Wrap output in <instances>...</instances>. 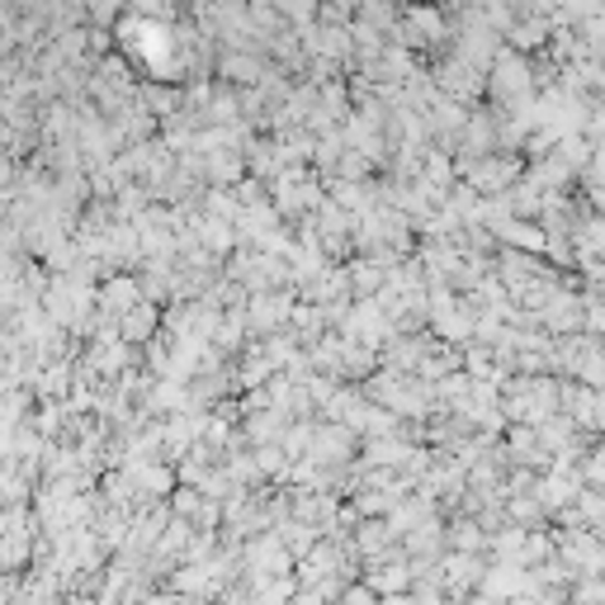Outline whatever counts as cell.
<instances>
[{"instance_id":"cell-5","label":"cell","mask_w":605,"mask_h":605,"mask_svg":"<svg viewBox=\"0 0 605 605\" xmlns=\"http://www.w3.org/2000/svg\"><path fill=\"white\" fill-rule=\"evenodd\" d=\"M246 435L256 440V449H260V445H280V435H284V411H280V407L251 411V421H246Z\"/></svg>"},{"instance_id":"cell-8","label":"cell","mask_w":605,"mask_h":605,"mask_svg":"<svg viewBox=\"0 0 605 605\" xmlns=\"http://www.w3.org/2000/svg\"><path fill=\"white\" fill-rule=\"evenodd\" d=\"M218 72H223L227 81H242V86H251V81L266 76V66H260V58H246V52H223Z\"/></svg>"},{"instance_id":"cell-7","label":"cell","mask_w":605,"mask_h":605,"mask_svg":"<svg viewBox=\"0 0 605 605\" xmlns=\"http://www.w3.org/2000/svg\"><path fill=\"white\" fill-rule=\"evenodd\" d=\"M449 544H454V554H483V548H487V530L478 526V520H454V526H449Z\"/></svg>"},{"instance_id":"cell-12","label":"cell","mask_w":605,"mask_h":605,"mask_svg":"<svg viewBox=\"0 0 605 605\" xmlns=\"http://www.w3.org/2000/svg\"><path fill=\"white\" fill-rule=\"evenodd\" d=\"M209 171L218 181H227V175H242V161L237 157H223V151H209Z\"/></svg>"},{"instance_id":"cell-3","label":"cell","mask_w":605,"mask_h":605,"mask_svg":"<svg viewBox=\"0 0 605 605\" xmlns=\"http://www.w3.org/2000/svg\"><path fill=\"white\" fill-rule=\"evenodd\" d=\"M497 242L506 246V251H520V256H530V251H544V227L540 223H520V218H511L502 232H497Z\"/></svg>"},{"instance_id":"cell-9","label":"cell","mask_w":605,"mask_h":605,"mask_svg":"<svg viewBox=\"0 0 605 605\" xmlns=\"http://www.w3.org/2000/svg\"><path fill=\"white\" fill-rule=\"evenodd\" d=\"M506 516H511L516 530H540L544 526V506L534 502V492H526V497H506Z\"/></svg>"},{"instance_id":"cell-6","label":"cell","mask_w":605,"mask_h":605,"mask_svg":"<svg viewBox=\"0 0 605 605\" xmlns=\"http://www.w3.org/2000/svg\"><path fill=\"white\" fill-rule=\"evenodd\" d=\"M388 544H393L388 520H365V526L355 530V548L369 554V558H383V554H388Z\"/></svg>"},{"instance_id":"cell-10","label":"cell","mask_w":605,"mask_h":605,"mask_svg":"<svg viewBox=\"0 0 605 605\" xmlns=\"http://www.w3.org/2000/svg\"><path fill=\"white\" fill-rule=\"evenodd\" d=\"M151 326H157V308H151V302H137L128 318H123L119 332L128 336V341H143V336H151Z\"/></svg>"},{"instance_id":"cell-14","label":"cell","mask_w":605,"mask_h":605,"mask_svg":"<svg viewBox=\"0 0 605 605\" xmlns=\"http://www.w3.org/2000/svg\"><path fill=\"white\" fill-rule=\"evenodd\" d=\"M587 133H591V137H605V100L591 104V114H587Z\"/></svg>"},{"instance_id":"cell-13","label":"cell","mask_w":605,"mask_h":605,"mask_svg":"<svg viewBox=\"0 0 605 605\" xmlns=\"http://www.w3.org/2000/svg\"><path fill=\"white\" fill-rule=\"evenodd\" d=\"M341 605H379V596L369 587H350V591H341Z\"/></svg>"},{"instance_id":"cell-1","label":"cell","mask_w":605,"mask_h":605,"mask_svg":"<svg viewBox=\"0 0 605 605\" xmlns=\"http://www.w3.org/2000/svg\"><path fill=\"white\" fill-rule=\"evenodd\" d=\"M520 166H526L520 157H483V161H473V166H464V175H469V189L497 199L520 181Z\"/></svg>"},{"instance_id":"cell-2","label":"cell","mask_w":605,"mask_h":605,"mask_svg":"<svg viewBox=\"0 0 605 605\" xmlns=\"http://www.w3.org/2000/svg\"><path fill=\"white\" fill-rule=\"evenodd\" d=\"M294 318V302L288 294H256L246 302V322H251V332H274V326H284Z\"/></svg>"},{"instance_id":"cell-4","label":"cell","mask_w":605,"mask_h":605,"mask_svg":"<svg viewBox=\"0 0 605 605\" xmlns=\"http://www.w3.org/2000/svg\"><path fill=\"white\" fill-rule=\"evenodd\" d=\"M251 568H256V577L260 572H266V577H284L288 572V548L280 540H256L251 544Z\"/></svg>"},{"instance_id":"cell-11","label":"cell","mask_w":605,"mask_h":605,"mask_svg":"<svg viewBox=\"0 0 605 605\" xmlns=\"http://www.w3.org/2000/svg\"><path fill=\"white\" fill-rule=\"evenodd\" d=\"M572 605H605V577H577L568 587Z\"/></svg>"},{"instance_id":"cell-15","label":"cell","mask_w":605,"mask_h":605,"mask_svg":"<svg viewBox=\"0 0 605 605\" xmlns=\"http://www.w3.org/2000/svg\"><path fill=\"white\" fill-rule=\"evenodd\" d=\"M288 20H312V5H284Z\"/></svg>"}]
</instances>
